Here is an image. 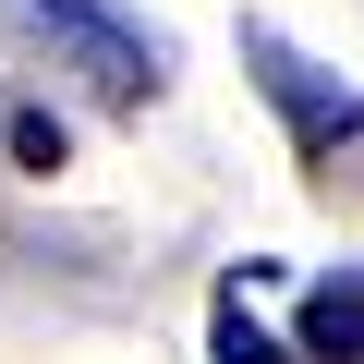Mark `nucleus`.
<instances>
[{"mask_svg": "<svg viewBox=\"0 0 364 364\" xmlns=\"http://www.w3.org/2000/svg\"><path fill=\"white\" fill-rule=\"evenodd\" d=\"M61 73H85V97L97 109H146L158 85H170V49L134 25V13H109V0H0Z\"/></svg>", "mask_w": 364, "mask_h": 364, "instance_id": "1", "label": "nucleus"}, {"mask_svg": "<svg viewBox=\"0 0 364 364\" xmlns=\"http://www.w3.org/2000/svg\"><path fill=\"white\" fill-rule=\"evenodd\" d=\"M243 73H255V97L279 109V134H291L304 170H328L340 146H364V85H340L316 49H291V37L255 25V13H243Z\"/></svg>", "mask_w": 364, "mask_h": 364, "instance_id": "2", "label": "nucleus"}, {"mask_svg": "<svg viewBox=\"0 0 364 364\" xmlns=\"http://www.w3.org/2000/svg\"><path fill=\"white\" fill-rule=\"evenodd\" d=\"M291 352H304V364H364V267H340V279H316V291H304Z\"/></svg>", "mask_w": 364, "mask_h": 364, "instance_id": "3", "label": "nucleus"}, {"mask_svg": "<svg viewBox=\"0 0 364 364\" xmlns=\"http://www.w3.org/2000/svg\"><path fill=\"white\" fill-rule=\"evenodd\" d=\"M207 364H304V352H291L279 328H255V316H243V279H231V291L207 304Z\"/></svg>", "mask_w": 364, "mask_h": 364, "instance_id": "4", "label": "nucleus"}, {"mask_svg": "<svg viewBox=\"0 0 364 364\" xmlns=\"http://www.w3.org/2000/svg\"><path fill=\"white\" fill-rule=\"evenodd\" d=\"M0 146H13V170L49 182V170L73 158V122H61V109H13V122H0Z\"/></svg>", "mask_w": 364, "mask_h": 364, "instance_id": "5", "label": "nucleus"}]
</instances>
